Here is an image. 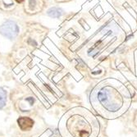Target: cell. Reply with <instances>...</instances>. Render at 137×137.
Returning <instances> with one entry per match:
<instances>
[{"mask_svg": "<svg viewBox=\"0 0 137 137\" xmlns=\"http://www.w3.org/2000/svg\"><path fill=\"white\" fill-rule=\"evenodd\" d=\"M92 106L100 116L117 118L127 111L131 104V94L125 85L108 78L99 82L90 94Z\"/></svg>", "mask_w": 137, "mask_h": 137, "instance_id": "6da1fadb", "label": "cell"}, {"mask_svg": "<svg viewBox=\"0 0 137 137\" xmlns=\"http://www.w3.org/2000/svg\"><path fill=\"white\" fill-rule=\"evenodd\" d=\"M58 129L62 137H97L100 126L90 111L76 107L64 114L59 122Z\"/></svg>", "mask_w": 137, "mask_h": 137, "instance_id": "7a4b0ae2", "label": "cell"}, {"mask_svg": "<svg viewBox=\"0 0 137 137\" xmlns=\"http://www.w3.org/2000/svg\"><path fill=\"white\" fill-rule=\"evenodd\" d=\"M0 33L5 37L13 39L17 36L19 33V28L13 21H7L0 26Z\"/></svg>", "mask_w": 137, "mask_h": 137, "instance_id": "3957f363", "label": "cell"}, {"mask_svg": "<svg viewBox=\"0 0 137 137\" xmlns=\"http://www.w3.org/2000/svg\"><path fill=\"white\" fill-rule=\"evenodd\" d=\"M17 122L20 128L22 130H28L33 127L34 125V121L30 118V117H20L17 120Z\"/></svg>", "mask_w": 137, "mask_h": 137, "instance_id": "277c9868", "label": "cell"}, {"mask_svg": "<svg viewBox=\"0 0 137 137\" xmlns=\"http://www.w3.org/2000/svg\"><path fill=\"white\" fill-rule=\"evenodd\" d=\"M63 14V11L60 8L53 7L47 11V15L53 18H59Z\"/></svg>", "mask_w": 137, "mask_h": 137, "instance_id": "5b68a950", "label": "cell"}, {"mask_svg": "<svg viewBox=\"0 0 137 137\" xmlns=\"http://www.w3.org/2000/svg\"><path fill=\"white\" fill-rule=\"evenodd\" d=\"M7 102V92L4 89L0 87V109L6 105Z\"/></svg>", "mask_w": 137, "mask_h": 137, "instance_id": "8992f818", "label": "cell"}, {"mask_svg": "<svg viewBox=\"0 0 137 137\" xmlns=\"http://www.w3.org/2000/svg\"><path fill=\"white\" fill-rule=\"evenodd\" d=\"M29 5H30V8L32 9L35 8V6L36 5V2H35V0H30V2H29Z\"/></svg>", "mask_w": 137, "mask_h": 137, "instance_id": "52a82bcc", "label": "cell"}, {"mask_svg": "<svg viewBox=\"0 0 137 137\" xmlns=\"http://www.w3.org/2000/svg\"><path fill=\"white\" fill-rule=\"evenodd\" d=\"M28 43H29V44L31 43V44H34V46H36V45H37V43L35 40H32L31 39H30L29 40H28Z\"/></svg>", "mask_w": 137, "mask_h": 137, "instance_id": "ba28073f", "label": "cell"}, {"mask_svg": "<svg viewBox=\"0 0 137 137\" xmlns=\"http://www.w3.org/2000/svg\"><path fill=\"white\" fill-rule=\"evenodd\" d=\"M16 1L17 3H22V2H23V0H16Z\"/></svg>", "mask_w": 137, "mask_h": 137, "instance_id": "9c48e42d", "label": "cell"}]
</instances>
